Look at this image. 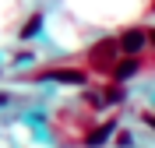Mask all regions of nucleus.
Wrapping results in <instances>:
<instances>
[{
  "mask_svg": "<svg viewBox=\"0 0 155 148\" xmlns=\"http://www.w3.org/2000/svg\"><path fill=\"white\" fill-rule=\"evenodd\" d=\"M116 49H120V39H102L95 42V49H92V67H113V57H116Z\"/></svg>",
  "mask_w": 155,
  "mask_h": 148,
  "instance_id": "1",
  "label": "nucleus"
},
{
  "mask_svg": "<svg viewBox=\"0 0 155 148\" xmlns=\"http://www.w3.org/2000/svg\"><path fill=\"white\" fill-rule=\"evenodd\" d=\"M39 78H49V81H64V85H85V71L78 67H57V71H46V74H39Z\"/></svg>",
  "mask_w": 155,
  "mask_h": 148,
  "instance_id": "2",
  "label": "nucleus"
},
{
  "mask_svg": "<svg viewBox=\"0 0 155 148\" xmlns=\"http://www.w3.org/2000/svg\"><path fill=\"white\" fill-rule=\"evenodd\" d=\"M145 42H148V32H141V28H127L124 35H120V49H124V53H130V57H134V53H141V49H145Z\"/></svg>",
  "mask_w": 155,
  "mask_h": 148,
  "instance_id": "3",
  "label": "nucleus"
},
{
  "mask_svg": "<svg viewBox=\"0 0 155 148\" xmlns=\"http://www.w3.org/2000/svg\"><path fill=\"white\" fill-rule=\"evenodd\" d=\"M113 130H116V123L109 120V123H102V127H95L92 134H88V138H85V145H88V148H99V145H106Z\"/></svg>",
  "mask_w": 155,
  "mask_h": 148,
  "instance_id": "4",
  "label": "nucleus"
},
{
  "mask_svg": "<svg viewBox=\"0 0 155 148\" xmlns=\"http://www.w3.org/2000/svg\"><path fill=\"white\" fill-rule=\"evenodd\" d=\"M134 74H137V60L134 57H130V60H120V64L113 67V78L116 81H127V78H134Z\"/></svg>",
  "mask_w": 155,
  "mask_h": 148,
  "instance_id": "5",
  "label": "nucleus"
},
{
  "mask_svg": "<svg viewBox=\"0 0 155 148\" xmlns=\"http://www.w3.org/2000/svg\"><path fill=\"white\" fill-rule=\"evenodd\" d=\"M39 28H42V14H32V18L25 21V28H21V39H32Z\"/></svg>",
  "mask_w": 155,
  "mask_h": 148,
  "instance_id": "6",
  "label": "nucleus"
},
{
  "mask_svg": "<svg viewBox=\"0 0 155 148\" xmlns=\"http://www.w3.org/2000/svg\"><path fill=\"white\" fill-rule=\"evenodd\" d=\"M148 42H152V46H155V32H148Z\"/></svg>",
  "mask_w": 155,
  "mask_h": 148,
  "instance_id": "7",
  "label": "nucleus"
},
{
  "mask_svg": "<svg viewBox=\"0 0 155 148\" xmlns=\"http://www.w3.org/2000/svg\"><path fill=\"white\" fill-rule=\"evenodd\" d=\"M152 11H155V0H152Z\"/></svg>",
  "mask_w": 155,
  "mask_h": 148,
  "instance_id": "8",
  "label": "nucleus"
},
{
  "mask_svg": "<svg viewBox=\"0 0 155 148\" xmlns=\"http://www.w3.org/2000/svg\"><path fill=\"white\" fill-rule=\"evenodd\" d=\"M152 127H155V120H152Z\"/></svg>",
  "mask_w": 155,
  "mask_h": 148,
  "instance_id": "9",
  "label": "nucleus"
}]
</instances>
